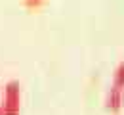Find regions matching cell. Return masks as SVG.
Segmentation results:
<instances>
[{
    "label": "cell",
    "instance_id": "6da1fadb",
    "mask_svg": "<svg viewBox=\"0 0 124 115\" xmlns=\"http://www.w3.org/2000/svg\"><path fill=\"white\" fill-rule=\"evenodd\" d=\"M21 84L17 81H8L2 88L0 107L4 115H19L21 113Z\"/></svg>",
    "mask_w": 124,
    "mask_h": 115
},
{
    "label": "cell",
    "instance_id": "7a4b0ae2",
    "mask_svg": "<svg viewBox=\"0 0 124 115\" xmlns=\"http://www.w3.org/2000/svg\"><path fill=\"white\" fill-rule=\"evenodd\" d=\"M124 106V88L111 84L105 92V107L111 113H118Z\"/></svg>",
    "mask_w": 124,
    "mask_h": 115
},
{
    "label": "cell",
    "instance_id": "3957f363",
    "mask_svg": "<svg viewBox=\"0 0 124 115\" xmlns=\"http://www.w3.org/2000/svg\"><path fill=\"white\" fill-rule=\"evenodd\" d=\"M111 84L124 88V62H120L118 65L115 67V71H113V82Z\"/></svg>",
    "mask_w": 124,
    "mask_h": 115
},
{
    "label": "cell",
    "instance_id": "277c9868",
    "mask_svg": "<svg viewBox=\"0 0 124 115\" xmlns=\"http://www.w3.org/2000/svg\"><path fill=\"white\" fill-rule=\"evenodd\" d=\"M42 0H23V4L25 6H31V8H34V6H38Z\"/></svg>",
    "mask_w": 124,
    "mask_h": 115
},
{
    "label": "cell",
    "instance_id": "5b68a950",
    "mask_svg": "<svg viewBox=\"0 0 124 115\" xmlns=\"http://www.w3.org/2000/svg\"><path fill=\"white\" fill-rule=\"evenodd\" d=\"M0 94H2V82H0Z\"/></svg>",
    "mask_w": 124,
    "mask_h": 115
},
{
    "label": "cell",
    "instance_id": "8992f818",
    "mask_svg": "<svg viewBox=\"0 0 124 115\" xmlns=\"http://www.w3.org/2000/svg\"><path fill=\"white\" fill-rule=\"evenodd\" d=\"M0 115H4V113H2V107H0Z\"/></svg>",
    "mask_w": 124,
    "mask_h": 115
}]
</instances>
